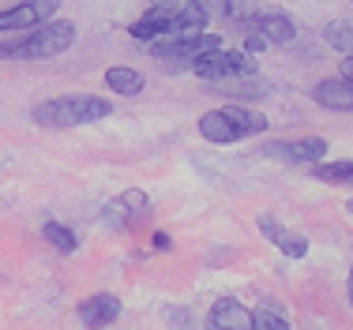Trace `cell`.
I'll return each mask as SVG.
<instances>
[{"label": "cell", "mask_w": 353, "mask_h": 330, "mask_svg": "<svg viewBox=\"0 0 353 330\" xmlns=\"http://www.w3.org/2000/svg\"><path fill=\"white\" fill-rule=\"evenodd\" d=\"M188 68L199 75V79H211V83L214 79H248V75H256L252 53H245V49H222V45L199 53Z\"/></svg>", "instance_id": "5"}, {"label": "cell", "mask_w": 353, "mask_h": 330, "mask_svg": "<svg viewBox=\"0 0 353 330\" xmlns=\"http://www.w3.org/2000/svg\"><path fill=\"white\" fill-rule=\"evenodd\" d=\"M57 8H61V0H23V4L4 8V12H0V30H4V34L30 30V27H38V23H46Z\"/></svg>", "instance_id": "8"}, {"label": "cell", "mask_w": 353, "mask_h": 330, "mask_svg": "<svg viewBox=\"0 0 353 330\" xmlns=\"http://www.w3.org/2000/svg\"><path fill=\"white\" fill-rule=\"evenodd\" d=\"M211 15L196 4V0H158L150 4L147 15L132 23V38L136 41H154L162 34H184V30H207Z\"/></svg>", "instance_id": "1"}, {"label": "cell", "mask_w": 353, "mask_h": 330, "mask_svg": "<svg viewBox=\"0 0 353 330\" xmlns=\"http://www.w3.org/2000/svg\"><path fill=\"white\" fill-rule=\"evenodd\" d=\"M41 233H46V240L53 244L57 251H64V256H72V251L79 248V240H75V233L68 229V225H61V222H46V225H41Z\"/></svg>", "instance_id": "16"}, {"label": "cell", "mask_w": 353, "mask_h": 330, "mask_svg": "<svg viewBox=\"0 0 353 330\" xmlns=\"http://www.w3.org/2000/svg\"><path fill=\"white\" fill-rule=\"evenodd\" d=\"M267 154L271 158H282V162H319L327 154V139H279V143H267Z\"/></svg>", "instance_id": "10"}, {"label": "cell", "mask_w": 353, "mask_h": 330, "mask_svg": "<svg viewBox=\"0 0 353 330\" xmlns=\"http://www.w3.org/2000/svg\"><path fill=\"white\" fill-rule=\"evenodd\" d=\"M259 49H267V41L259 38V34H252V30H248V38H245V53H259Z\"/></svg>", "instance_id": "22"}, {"label": "cell", "mask_w": 353, "mask_h": 330, "mask_svg": "<svg viewBox=\"0 0 353 330\" xmlns=\"http://www.w3.org/2000/svg\"><path fill=\"white\" fill-rule=\"evenodd\" d=\"M252 330H293V327L285 323L282 316H274V311L259 308V311H252Z\"/></svg>", "instance_id": "19"}, {"label": "cell", "mask_w": 353, "mask_h": 330, "mask_svg": "<svg viewBox=\"0 0 353 330\" xmlns=\"http://www.w3.org/2000/svg\"><path fill=\"white\" fill-rule=\"evenodd\" d=\"M165 319H170V323H176V327H184V330L192 327V316H188V311H176V308L165 311Z\"/></svg>", "instance_id": "21"}, {"label": "cell", "mask_w": 353, "mask_h": 330, "mask_svg": "<svg viewBox=\"0 0 353 330\" xmlns=\"http://www.w3.org/2000/svg\"><path fill=\"white\" fill-rule=\"evenodd\" d=\"M252 34H259V38L267 41V45H285V41L297 38V23L290 19L285 12H279V8H271V12L256 15V19L248 23Z\"/></svg>", "instance_id": "9"}, {"label": "cell", "mask_w": 353, "mask_h": 330, "mask_svg": "<svg viewBox=\"0 0 353 330\" xmlns=\"http://www.w3.org/2000/svg\"><path fill=\"white\" fill-rule=\"evenodd\" d=\"M113 113L105 98L98 94H64V98H49L34 105V121L46 124V128H75V124H94V121H105Z\"/></svg>", "instance_id": "3"}, {"label": "cell", "mask_w": 353, "mask_h": 330, "mask_svg": "<svg viewBox=\"0 0 353 330\" xmlns=\"http://www.w3.org/2000/svg\"><path fill=\"white\" fill-rule=\"evenodd\" d=\"M173 248V236L170 233H154V251H170Z\"/></svg>", "instance_id": "23"}, {"label": "cell", "mask_w": 353, "mask_h": 330, "mask_svg": "<svg viewBox=\"0 0 353 330\" xmlns=\"http://www.w3.org/2000/svg\"><path fill=\"white\" fill-rule=\"evenodd\" d=\"M203 330H252V311L245 308V304L222 297V300H214Z\"/></svg>", "instance_id": "11"}, {"label": "cell", "mask_w": 353, "mask_h": 330, "mask_svg": "<svg viewBox=\"0 0 353 330\" xmlns=\"http://www.w3.org/2000/svg\"><path fill=\"white\" fill-rule=\"evenodd\" d=\"M150 4H158V0H150Z\"/></svg>", "instance_id": "27"}, {"label": "cell", "mask_w": 353, "mask_h": 330, "mask_svg": "<svg viewBox=\"0 0 353 330\" xmlns=\"http://www.w3.org/2000/svg\"><path fill=\"white\" fill-rule=\"evenodd\" d=\"M199 8H203L211 19H225V12H230V0H196Z\"/></svg>", "instance_id": "20"}, {"label": "cell", "mask_w": 353, "mask_h": 330, "mask_svg": "<svg viewBox=\"0 0 353 330\" xmlns=\"http://www.w3.org/2000/svg\"><path fill=\"white\" fill-rule=\"evenodd\" d=\"M323 41L339 49L342 56H353V19H334L323 27Z\"/></svg>", "instance_id": "15"}, {"label": "cell", "mask_w": 353, "mask_h": 330, "mask_svg": "<svg viewBox=\"0 0 353 330\" xmlns=\"http://www.w3.org/2000/svg\"><path fill=\"white\" fill-rule=\"evenodd\" d=\"M350 304H353V267H350Z\"/></svg>", "instance_id": "25"}, {"label": "cell", "mask_w": 353, "mask_h": 330, "mask_svg": "<svg viewBox=\"0 0 353 330\" xmlns=\"http://www.w3.org/2000/svg\"><path fill=\"white\" fill-rule=\"evenodd\" d=\"M222 45V38L211 30H184V34H162V38L150 41V56L154 61H184L192 64L199 53H207V49H218Z\"/></svg>", "instance_id": "6"}, {"label": "cell", "mask_w": 353, "mask_h": 330, "mask_svg": "<svg viewBox=\"0 0 353 330\" xmlns=\"http://www.w3.org/2000/svg\"><path fill=\"white\" fill-rule=\"evenodd\" d=\"M75 45V23H38L30 27V34L15 41H0V56L8 61H46V56H57V53H68Z\"/></svg>", "instance_id": "2"}, {"label": "cell", "mask_w": 353, "mask_h": 330, "mask_svg": "<svg viewBox=\"0 0 353 330\" xmlns=\"http://www.w3.org/2000/svg\"><path fill=\"white\" fill-rule=\"evenodd\" d=\"M79 323L87 327V330H105L109 323H113L117 316H121V300L117 297H87V300H79Z\"/></svg>", "instance_id": "12"}, {"label": "cell", "mask_w": 353, "mask_h": 330, "mask_svg": "<svg viewBox=\"0 0 353 330\" xmlns=\"http://www.w3.org/2000/svg\"><path fill=\"white\" fill-rule=\"evenodd\" d=\"M105 87L109 90H117V94H139L143 87H147V79L136 72V68H109L105 72Z\"/></svg>", "instance_id": "14"}, {"label": "cell", "mask_w": 353, "mask_h": 330, "mask_svg": "<svg viewBox=\"0 0 353 330\" xmlns=\"http://www.w3.org/2000/svg\"><path fill=\"white\" fill-rule=\"evenodd\" d=\"M271 240L279 244V251H285L290 259H305V256H308V240H305L301 233H285V229H279V233L271 236Z\"/></svg>", "instance_id": "18"}, {"label": "cell", "mask_w": 353, "mask_h": 330, "mask_svg": "<svg viewBox=\"0 0 353 330\" xmlns=\"http://www.w3.org/2000/svg\"><path fill=\"white\" fill-rule=\"evenodd\" d=\"M342 79L353 83V56H350V61H342Z\"/></svg>", "instance_id": "24"}, {"label": "cell", "mask_w": 353, "mask_h": 330, "mask_svg": "<svg viewBox=\"0 0 353 330\" xmlns=\"http://www.w3.org/2000/svg\"><path fill=\"white\" fill-rule=\"evenodd\" d=\"M147 210H150L147 192L128 188V192H121L117 199H109V203H105L102 222L109 225V229H132L136 222H143V218H147Z\"/></svg>", "instance_id": "7"}, {"label": "cell", "mask_w": 353, "mask_h": 330, "mask_svg": "<svg viewBox=\"0 0 353 330\" xmlns=\"http://www.w3.org/2000/svg\"><path fill=\"white\" fill-rule=\"evenodd\" d=\"M312 98H316V105H323V109H334V113H353V83L350 79H323V83H316V90H312Z\"/></svg>", "instance_id": "13"}, {"label": "cell", "mask_w": 353, "mask_h": 330, "mask_svg": "<svg viewBox=\"0 0 353 330\" xmlns=\"http://www.w3.org/2000/svg\"><path fill=\"white\" fill-rule=\"evenodd\" d=\"M259 132H267V116L245 105H222L199 116V135L207 143H241Z\"/></svg>", "instance_id": "4"}, {"label": "cell", "mask_w": 353, "mask_h": 330, "mask_svg": "<svg viewBox=\"0 0 353 330\" xmlns=\"http://www.w3.org/2000/svg\"><path fill=\"white\" fill-rule=\"evenodd\" d=\"M316 181H323V184H353V162L316 165Z\"/></svg>", "instance_id": "17"}, {"label": "cell", "mask_w": 353, "mask_h": 330, "mask_svg": "<svg viewBox=\"0 0 353 330\" xmlns=\"http://www.w3.org/2000/svg\"><path fill=\"white\" fill-rule=\"evenodd\" d=\"M346 210H350V214H353V199H350V203H346Z\"/></svg>", "instance_id": "26"}]
</instances>
